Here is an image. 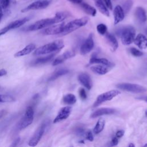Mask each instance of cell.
Returning a JSON list of instances; mask_svg holds the SVG:
<instances>
[{"label":"cell","mask_w":147,"mask_h":147,"mask_svg":"<svg viewBox=\"0 0 147 147\" xmlns=\"http://www.w3.org/2000/svg\"><path fill=\"white\" fill-rule=\"evenodd\" d=\"M64 47V44L63 41L61 40H57L35 49L33 54L34 56L51 54L61 49Z\"/></svg>","instance_id":"obj_1"},{"label":"cell","mask_w":147,"mask_h":147,"mask_svg":"<svg viewBox=\"0 0 147 147\" xmlns=\"http://www.w3.org/2000/svg\"><path fill=\"white\" fill-rule=\"evenodd\" d=\"M117 34L121 37V41L124 45H130L136 37V30L131 26H126L119 29Z\"/></svg>","instance_id":"obj_2"},{"label":"cell","mask_w":147,"mask_h":147,"mask_svg":"<svg viewBox=\"0 0 147 147\" xmlns=\"http://www.w3.org/2000/svg\"><path fill=\"white\" fill-rule=\"evenodd\" d=\"M89 18L87 17H83L80 18L72 20L67 24H65L63 32L61 33L62 35L68 34L80 28L85 26L88 22Z\"/></svg>","instance_id":"obj_3"},{"label":"cell","mask_w":147,"mask_h":147,"mask_svg":"<svg viewBox=\"0 0 147 147\" xmlns=\"http://www.w3.org/2000/svg\"><path fill=\"white\" fill-rule=\"evenodd\" d=\"M57 20L55 17L53 18H44L40 20L33 24H31L25 28H24V30L25 31H36L38 30H40L42 29H44L48 26L52 25L53 24H57Z\"/></svg>","instance_id":"obj_4"},{"label":"cell","mask_w":147,"mask_h":147,"mask_svg":"<svg viewBox=\"0 0 147 147\" xmlns=\"http://www.w3.org/2000/svg\"><path fill=\"white\" fill-rule=\"evenodd\" d=\"M48 124H49V122L47 121H45L37 127L28 142L29 146H35L38 144L45 131Z\"/></svg>","instance_id":"obj_5"},{"label":"cell","mask_w":147,"mask_h":147,"mask_svg":"<svg viewBox=\"0 0 147 147\" xmlns=\"http://www.w3.org/2000/svg\"><path fill=\"white\" fill-rule=\"evenodd\" d=\"M117 87L123 91H126L133 93H142L147 91V88L137 84L129 83H121L117 84Z\"/></svg>","instance_id":"obj_6"},{"label":"cell","mask_w":147,"mask_h":147,"mask_svg":"<svg viewBox=\"0 0 147 147\" xmlns=\"http://www.w3.org/2000/svg\"><path fill=\"white\" fill-rule=\"evenodd\" d=\"M34 119V110L32 106L27 107L25 113L20 120L18 125L19 129H24L29 126L32 122Z\"/></svg>","instance_id":"obj_7"},{"label":"cell","mask_w":147,"mask_h":147,"mask_svg":"<svg viewBox=\"0 0 147 147\" xmlns=\"http://www.w3.org/2000/svg\"><path fill=\"white\" fill-rule=\"evenodd\" d=\"M121 94V92L117 90H112L105 92L98 96L96 101L93 105V107H97L102 103L111 100L113 98L118 96Z\"/></svg>","instance_id":"obj_8"},{"label":"cell","mask_w":147,"mask_h":147,"mask_svg":"<svg viewBox=\"0 0 147 147\" xmlns=\"http://www.w3.org/2000/svg\"><path fill=\"white\" fill-rule=\"evenodd\" d=\"M51 2L50 0H39L29 5L27 7L21 10V12L24 13L29 10L43 9L48 7Z\"/></svg>","instance_id":"obj_9"},{"label":"cell","mask_w":147,"mask_h":147,"mask_svg":"<svg viewBox=\"0 0 147 147\" xmlns=\"http://www.w3.org/2000/svg\"><path fill=\"white\" fill-rule=\"evenodd\" d=\"M64 23H60L57 25H52L44 28L42 31L41 33L44 35H55L61 34L64 29Z\"/></svg>","instance_id":"obj_10"},{"label":"cell","mask_w":147,"mask_h":147,"mask_svg":"<svg viewBox=\"0 0 147 147\" xmlns=\"http://www.w3.org/2000/svg\"><path fill=\"white\" fill-rule=\"evenodd\" d=\"M94 47V42L93 39V35L90 33L86 40L83 42L80 47V52L82 55H86L92 51Z\"/></svg>","instance_id":"obj_11"},{"label":"cell","mask_w":147,"mask_h":147,"mask_svg":"<svg viewBox=\"0 0 147 147\" xmlns=\"http://www.w3.org/2000/svg\"><path fill=\"white\" fill-rule=\"evenodd\" d=\"M72 111V107L67 106L62 107L57 113L56 117L55 118L53 122L54 123L64 121L68 118Z\"/></svg>","instance_id":"obj_12"},{"label":"cell","mask_w":147,"mask_h":147,"mask_svg":"<svg viewBox=\"0 0 147 147\" xmlns=\"http://www.w3.org/2000/svg\"><path fill=\"white\" fill-rule=\"evenodd\" d=\"M78 79L87 90H90L92 87V82L90 75L87 73H81L78 76Z\"/></svg>","instance_id":"obj_13"},{"label":"cell","mask_w":147,"mask_h":147,"mask_svg":"<svg viewBox=\"0 0 147 147\" xmlns=\"http://www.w3.org/2000/svg\"><path fill=\"white\" fill-rule=\"evenodd\" d=\"M75 55V53L73 51H66L54 59V60L52 62V65L53 66L57 65L63 63L66 60L74 57Z\"/></svg>","instance_id":"obj_14"},{"label":"cell","mask_w":147,"mask_h":147,"mask_svg":"<svg viewBox=\"0 0 147 147\" xmlns=\"http://www.w3.org/2000/svg\"><path fill=\"white\" fill-rule=\"evenodd\" d=\"M125 13L121 5H117L114 9L113 15H114V25H117L122 21L125 18Z\"/></svg>","instance_id":"obj_15"},{"label":"cell","mask_w":147,"mask_h":147,"mask_svg":"<svg viewBox=\"0 0 147 147\" xmlns=\"http://www.w3.org/2000/svg\"><path fill=\"white\" fill-rule=\"evenodd\" d=\"M116 112V110L110 107H103L100 108L95 111H94L91 115V117L92 118H95L104 115H110L113 114Z\"/></svg>","instance_id":"obj_16"},{"label":"cell","mask_w":147,"mask_h":147,"mask_svg":"<svg viewBox=\"0 0 147 147\" xmlns=\"http://www.w3.org/2000/svg\"><path fill=\"white\" fill-rule=\"evenodd\" d=\"M35 49H36L35 44H34L33 43L29 44L24 48H23L22 49L16 52L14 54V56L15 57H22V56L29 55V53H30L31 52L34 51Z\"/></svg>","instance_id":"obj_17"},{"label":"cell","mask_w":147,"mask_h":147,"mask_svg":"<svg viewBox=\"0 0 147 147\" xmlns=\"http://www.w3.org/2000/svg\"><path fill=\"white\" fill-rule=\"evenodd\" d=\"M110 68L109 66L105 65H93L91 67L90 69L95 74L103 75L107 73L110 70Z\"/></svg>","instance_id":"obj_18"},{"label":"cell","mask_w":147,"mask_h":147,"mask_svg":"<svg viewBox=\"0 0 147 147\" xmlns=\"http://www.w3.org/2000/svg\"><path fill=\"white\" fill-rule=\"evenodd\" d=\"M135 17L140 23H144L147 20V16L145 9L142 7H137L135 10Z\"/></svg>","instance_id":"obj_19"},{"label":"cell","mask_w":147,"mask_h":147,"mask_svg":"<svg viewBox=\"0 0 147 147\" xmlns=\"http://www.w3.org/2000/svg\"><path fill=\"white\" fill-rule=\"evenodd\" d=\"M134 44L140 49L147 48V38L142 34H138L134 40Z\"/></svg>","instance_id":"obj_20"},{"label":"cell","mask_w":147,"mask_h":147,"mask_svg":"<svg viewBox=\"0 0 147 147\" xmlns=\"http://www.w3.org/2000/svg\"><path fill=\"white\" fill-rule=\"evenodd\" d=\"M55 56V53H51L47 56L37 58L34 60H33V61H32L31 64L32 65H38L45 64L49 62V61H51L52 59H53Z\"/></svg>","instance_id":"obj_21"},{"label":"cell","mask_w":147,"mask_h":147,"mask_svg":"<svg viewBox=\"0 0 147 147\" xmlns=\"http://www.w3.org/2000/svg\"><path fill=\"white\" fill-rule=\"evenodd\" d=\"M29 17H25L21 19L15 20L11 22H10L9 25H7L6 26L8 28L9 30L16 29L18 28H20V26H22L24 24H25L26 22H28L29 20Z\"/></svg>","instance_id":"obj_22"},{"label":"cell","mask_w":147,"mask_h":147,"mask_svg":"<svg viewBox=\"0 0 147 147\" xmlns=\"http://www.w3.org/2000/svg\"><path fill=\"white\" fill-rule=\"evenodd\" d=\"M68 72H69V70L67 68H60V69H56L48 78V82L53 81L57 79V78H59V77L67 74Z\"/></svg>","instance_id":"obj_23"},{"label":"cell","mask_w":147,"mask_h":147,"mask_svg":"<svg viewBox=\"0 0 147 147\" xmlns=\"http://www.w3.org/2000/svg\"><path fill=\"white\" fill-rule=\"evenodd\" d=\"M90 64H100L103 65H105L107 66H109L110 67H113L114 65L113 63H112L111 61H110L109 60L105 58H97L96 57H92L90 59Z\"/></svg>","instance_id":"obj_24"},{"label":"cell","mask_w":147,"mask_h":147,"mask_svg":"<svg viewBox=\"0 0 147 147\" xmlns=\"http://www.w3.org/2000/svg\"><path fill=\"white\" fill-rule=\"evenodd\" d=\"M106 38L107 41H108L109 45H110L112 50L113 51H116L118 47V42L117 41L116 37L111 33H106Z\"/></svg>","instance_id":"obj_25"},{"label":"cell","mask_w":147,"mask_h":147,"mask_svg":"<svg viewBox=\"0 0 147 147\" xmlns=\"http://www.w3.org/2000/svg\"><path fill=\"white\" fill-rule=\"evenodd\" d=\"M80 7L83 9V10L87 14L95 17L96 14V10L95 7L91 6L90 5H88L86 3H80Z\"/></svg>","instance_id":"obj_26"},{"label":"cell","mask_w":147,"mask_h":147,"mask_svg":"<svg viewBox=\"0 0 147 147\" xmlns=\"http://www.w3.org/2000/svg\"><path fill=\"white\" fill-rule=\"evenodd\" d=\"M95 3L96 7L102 14L107 17L110 16L108 9L106 6L103 0H95Z\"/></svg>","instance_id":"obj_27"},{"label":"cell","mask_w":147,"mask_h":147,"mask_svg":"<svg viewBox=\"0 0 147 147\" xmlns=\"http://www.w3.org/2000/svg\"><path fill=\"white\" fill-rule=\"evenodd\" d=\"M63 102L65 105H72L76 103V98L73 94H67L63 96Z\"/></svg>","instance_id":"obj_28"},{"label":"cell","mask_w":147,"mask_h":147,"mask_svg":"<svg viewBox=\"0 0 147 147\" xmlns=\"http://www.w3.org/2000/svg\"><path fill=\"white\" fill-rule=\"evenodd\" d=\"M105 125V121L102 118L99 119L94 128V133L95 134L100 133L104 129Z\"/></svg>","instance_id":"obj_29"},{"label":"cell","mask_w":147,"mask_h":147,"mask_svg":"<svg viewBox=\"0 0 147 147\" xmlns=\"http://www.w3.org/2000/svg\"><path fill=\"white\" fill-rule=\"evenodd\" d=\"M16 100L14 96L9 94H0V102L1 103H10Z\"/></svg>","instance_id":"obj_30"},{"label":"cell","mask_w":147,"mask_h":147,"mask_svg":"<svg viewBox=\"0 0 147 147\" xmlns=\"http://www.w3.org/2000/svg\"><path fill=\"white\" fill-rule=\"evenodd\" d=\"M133 5V2L132 0H125L122 5V8L123 9V10L125 13V14H127L129 12L130 9H131Z\"/></svg>","instance_id":"obj_31"},{"label":"cell","mask_w":147,"mask_h":147,"mask_svg":"<svg viewBox=\"0 0 147 147\" xmlns=\"http://www.w3.org/2000/svg\"><path fill=\"white\" fill-rule=\"evenodd\" d=\"M96 30L98 31V32L102 34H105L107 33V28L106 26V25L104 24H99L97 25L96 26Z\"/></svg>","instance_id":"obj_32"},{"label":"cell","mask_w":147,"mask_h":147,"mask_svg":"<svg viewBox=\"0 0 147 147\" xmlns=\"http://www.w3.org/2000/svg\"><path fill=\"white\" fill-rule=\"evenodd\" d=\"M16 0H3L2 7L3 10L6 9L11 4H16Z\"/></svg>","instance_id":"obj_33"},{"label":"cell","mask_w":147,"mask_h":147,"mask_svg":"<svg viewBox=\"0 0 147 147\" xmlns=\"http://www.w3.org/2000/svg\"><path fill=\"white\" fill-rule=\"evenodd\" d=\"M130 51L131 54L136 57H140L143 55V52L135 48H131L130 49Z\"/></svg>","instance_id":"obj_34"},{"label":"cell","mask_w":147,"mask_h":147,"mask_svg":"<svg viewBox=\"0 0 147 147\" xmlns=\"http://www.w3.org/2000/svg\"><path fill=\"white\" fill-rule=\"evenodd\" d=\"M79 96H80V98L82 99H83V100H85L87 98V97L86 92L85 90L83 88H80L79 89Z\"/></svg>","instance_id":"obj_35"},{"label":"cell","mask_w":147,"mask_h":147,"mask_svg":"<svg viewBox=\"0 0 147 147\" xmlns=\"http://www.w3.org/2000/svg\"><path fill=\"white\" fill-rule=\"evenodd\" d=\"M103 1L106 6L107 7V9H109L110 10L113 9V5H112L111 0H103Z\"/></svg>","instance_id":"obj_36"},{"label":"cell","mask_w":147,"mask_h":147,"mask_svg":"<svg viewBox=\"0 0 147 147\" xmlns=\"http://www.w3.org/2000/svg\"><path fill=\"white\" fill-rule=\"evenodd\" d=\"M86 138L87 140L90 141H92L94 140V137L92 135V133H91V131H88L87 132L86 135Z\"/></svg>","instance_id":"obj_37"},{"label":"cell","mask_w":147,"mask_h":147,"mask_svg":"<svg viewBox=\"0 0 147 147\" xmlns=\"http://www.w3.org/2000/svg\"><path fill=\"white\" fill-rule=\"evenodd\" d=\"M76 134L78 136H83L84 134V129L82 127H78L76 129Z\"/></svg>","instance_id":"obj_38"},{"label":"cell","mask_w":147,"mask_h":147,"mask_svg":"<svg viewBox=\"0 0 147 147\" xmlns=\"http://www.w3.org/2000/svg\"><path fill=\"white\" fill-rule=\"evenodd\" d=\"M118 144V138L115 136V137H114L112 140H111V146H115L117 145V144Z\"/></svg>","instance_id":"obj_39"},{"label":"cell","mask_w":147,"mask_h":147,"mask_svg":"<svg viewBox=\"0 0 147 147\" xmlns=\"http://www.w3.org/2000/svg\"><path fill=\"white\" fill-rule=\"evenodd\" d=\"M20 140H21V138L20 137H17V138H16L13 142H12V144H11L10 146H16L18 145V144H19V142H20Z\"/></svg>","instance_id":"obj_40"},{"label":"cell","mask_w":147,"mask_h":147,"mask_svg":"<svg viewBox=\"0 0 147 147\" xmlns=\"http://www.w3.org/2000/svg\"><path fill=\"white\" fill-rule=\"evenodd\" d=\"M124 133H125V131L123 130H118L117 131V132L116 133V134H115V136L117 137V138H121L122 137L123 135H124Z\"/></svg>","instance_id":"obj_41"},{"label":"cell","mask_w":147,"mask_h":147,"mask_svg":"<svg viewBox=\"0 0 147 147\" xmlns=\"http://www.w3.org/2000/svg\"><path fill=\"white\" fill-rule=\"evenodd\" d=\"M7 74V71L3 68L0 69V78L2 77Z\"/></svg>","instance_id":"obj_42"},{"label":"cell","mask_w":147,"mask_h":147,"mask_svg":"<svg viewBox=\"0 0 147 147\" xmlns=\"http://www.w3.org/2000/svg\"><path fill=\"white\" fill-rule=\"evenodd\" d=\"M68 1L75 4H80L83 2V0H68Z\"/></svg>","instance_id":"obj_43"},{"label":"cell","mask_w":147,"mask_h":147,"mask_svg":"<svg viewBox=\"0 0 147 147\" xmlns=\"http://www.w3.org/2000/svg\"><path fill=\"white\" fill-rule=\"evenodd\" d=\"M6 111L5 110H2L0 111V119L5 114Z\"/></svg>","instance_id":"obj_44"},{"label":"cell","mask_w":147,"mask_h":147,"mask_svg":"<svg viewBox=\"0 0 147 147\" xmlns=\"http://www.w3.org/2000/svg\"><path fill=\"white\" fill-rule=\"evenodd\" d=\"M3 9L2 7L0 6V21L3 17Z\"/></svg>","instance_id":"obj_45"},{"label":"cell","mask_w":147,"mask_h":147,"mask_svg":"<svg viewBox=\"0 0 147 147\" xmlns=\"http://www.w3.org/2000/svg\"><path fill=\"white\" fill-rule=\"evenodd\" d=\"M38 97H39V94L37 93V94H36L34 95H33V97H32V98H33V99H37Z\"/></svg>","instance_id":"obj_46"},{"label":"cell","mask_w":147,"mask_h":147,"mask_svg":"<svg viewBox=\"0 0 147 147\" xmlns=\"http://www.w3.org/2000/svg\"><path fill=\"white\" fill-rule=\"evenodd\" d=\"M134 146H135L134 144H132V143H130V144L128 145V147H134Z\"/></svg>","instance_id":"obj_47"},{"label":"cell","mask_w":147,"mask_h":147,"mask_svg":"<svg viewBox=\"0 0 147 147\" xmlns=\"http://www.w3.org/2000/svg\"><path fill=\"white\" fill-rule=\"evenodd\" d=\"M145 116H146V117H147V110H145Z\"/></svg>","instance_id":"obj_48"},{"label":"cell","mask_w":147,"mask_h":147,"mask_svg":"<svg viewBox=\"0 0 147 147\" xmlns=\"http://www.w3.org/2000/svg\"><path fill=\"white\" fill-rule=\"evenodd\" d=\"M144 146H147V144H145L144 145Z\"/></svg>","instance_id":"obj_49"},{"label":"cell","mask_w":147,"mask_h":147,"mask_svg":"<svg viewBox=\"0 0 147 147\" xmlns=\"http://www.w3.org/2000/svg\"><path fill=\"white\" fill-rule=\"evenodd\" d=\"M146 102H147V98H146Z\"/></svg>","instance_id":"obj_50"},{"label":"cell","mask_w":147,"mask_h":147,"mask_svg":"<svg viewBox=\"0 0 147 147\" xmlns=\"http://www.w3.org/2000/svg\"><path fill=\"white\" fill-rule=\"evenodd\" d=\"M146 33H147V29H146Z\"/></svg>","instance_id":"obj_51"}]
</instances>
